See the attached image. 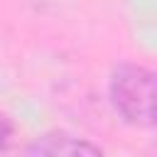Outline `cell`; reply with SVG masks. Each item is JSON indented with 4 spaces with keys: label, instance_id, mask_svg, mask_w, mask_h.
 <instances>
[{
    "label": "cell",
    "instance_id": "7a4b0ae2",
    "mask_svg": "<svg viewBox=\"0 0 157 157\" xmlns=\"http://www.w3.org/2000/svg\"><path fill=\"white\" fill-rule=\"evenodd\" d=\"M29 155H61V157H81V155H101L103 150L86 137H76L66 130H49L39 135L29 147Z\"/></svg>",
    "mask_w": 157,
    "mask_h": 157
},
{
    "label": "cell",
    "instance_id": "6da1fadb",
    "mask_svg": "<svg viewBox=\"0 0 157 157\" xmlns=\"http://www.w3.org/2000/svg\"><path fill=\"white\" fill-rule=\"evenodd\" d=\"M108 101L128 125L152 128L155 125V71L135 61L118 64L108 78Z\"/></svg>",
    "mask_w": 157,
    "mask_h": 157
},
{
    "label": "cell",
    "instance_id": "3957f363",
    "mask_svg": "<svg viewBox=\"0 0 157 157\" xmlns=\"http://www.w3.org/2000/svg\"><path fill=\"white\" fill-rule=\"evenodd\" d=\"M12 140H15V125L5 113H0V150H7Z\"/></svg>",
    "mask_w": 157,
    "mask_h": 157
}]
</instances>
